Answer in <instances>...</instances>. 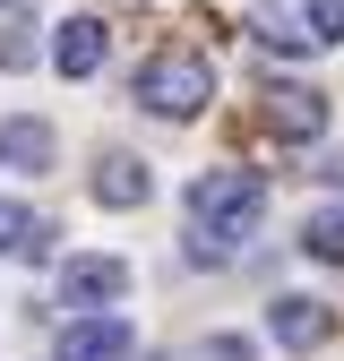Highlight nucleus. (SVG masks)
<instances>
[{"label":"nucleus","instance_id":"6e6552de","mask_svg":"<svg viewBox=\"0 0 344 361\" xmlns=\"http://www.w3.org/2000/svg\"><path fill=\"white\" fill-rule=\"evenodd\" d=\"M61 138H52V121H0V172H52Z\"/></svg>","mask_w":344,"mask_h":361},{"label":"nucleus","instance_id":"39448f33","mask_svg":"<svg viewBox=\"0 0 344 361\" xmlns=\"http://www.w3.org/2000/svg\"><path fill=\"white\" fill-rule=\"evenodd\" d=\"M52 361H129V319H112V310H86V319H69Z\"/></svg>","mask_w":344,"mask_h":361},{"label":"nucleus","instance_id":"f8f14e48","mask_svg":"<svg viewBox=\"0 0 344 361\" xmlns=\"http://www.w3.org/2000/svg\"><path fill=\"white\" fill-rule=\"evenodd\" d=\"M250 43H258V52H284V61H301V52H310V26H284V18L267 9V18L250 26Z\"/></svg>","mask_w":344,"mask_h":361},{"label":"nucleus","instance_id":"9b49d317","mask_svg":"<svg viewBox=\"0 0 344 361\" xmlns=\"http://www.w3.org/2000/svg\"><path fill=\"white\" fill-rule=\"evenodd\" d=\"M301 250L327 258V267H344V207H319L310 224H301Z\"/></svg>","mask_w":344,"mask_h":361},{"label":"nucleus","instance_id":"f03ea898","mask_svg":"<svg viewBox=\"0 0 344 361\" xmlns=\"http://www.w3.org/2000/svg\"><path fill=\"white\" fill-rule=\"evenodd\" d=\"M129 95H138L155 121H198V112L215 104V61H207V52H155Z\"/></svg>","mask_w":344,"mask_h":361},{"label":"nucleus","instance_id":"423d86ee","mask_svg":"<svg viewBox=\"0 0 344 361\" xmlns=\"http://www.w3.org/2000/svg\"><path fill=\"white\" fill-rule=\"evenodd\" d=\"M104 52H112V26H104V18H69V26H52V69H61V78H95Z\"/></svg>","mask_w":344,"mask_h":361},{"label":"nucleus","instance_id":"2eb2a0df","mask_svg":"<svg viewBox=\"0 0 344 361\" xmlns=\"http://www.w3.org/2000/svg\"><path fill=\"white\" fill-rule=\"evenodd\" d=\"M0 9H26V0H0Z\"/></svg>","mask_w":344,"mask_h":361},{"label":"nucleus","instance_id":"1a4fd4ad","mask_svg":"<svg viewBox=\"0 0 344 361\" xmlns=\"http://www.w3.org/2000/svg\"><path fill=\"white\" fill-rule=\"evenodd\" d=\"M147 190H155V180H147L138 155H104L95 164V207H147Z\"/></svg>","mask_w":344,"mask_h":361},{"label":"nucleus","instance_id":"4468645a","mask_svg":"<svg viewBox=\"0 0 344 361\" xmlns=\"http://www.w3.org/2000/svg\"><path fill=\"white\" fill-rule=\"evenodd\" d=\"M207 361H250V344H241V336H215V344H207Z\"/></svg>","mask_w":344,"mask_h":361},{"label":"nucleus","instance_id":"0eeeda50","mask_svg":"<svg viewBox=\"0 0 344 361\" xmlns=\"http://www.w3.org/2000/svg\"><path fill=\"white\" fill-rule=\"evenodd\" d=\"M327 327H336V319H327L310 293H284V301L267 310V336H276L284 353H319V344H327Z\"/></svg>","mask_w":344,"mask_h":361},{"label":"nucleus","instance_id":"7ed1b4c3","mask_svg":"<svg viewBox=\"0 0 344 361\" xmlns=\"http://www.w3.org/2000/svg\"><path fill=\"white\" fill-rule=\"evenodd\" d=\"M258 129H267L276 147H310V138H327V95L319 86H267Z\"/></svg>","mask_w":344,"mask_h":361},{"label":"nucleus","instance_id":"ddd939ff","mask_svg":"<svg viewBox=\"0 0 344 361\" xmlns=\"http://www.w3.org/2000/svg\"><path fill=\"white\" fill-rule=\"evenodd\" d=\"M310 43H344V0H310Z\"/></svg>","mask_w":344,"mask_h":361},{"label":"nucleus","instance_id":"f257e3e1","mask_svg":"<svg viewBox=\"0 0 344 361\" xmlns=\"http://www.w3.org/2000/svg\"><path fill=\"white\" fill-rule=\"evenodd\" d=\"M267 224V180L258 172H198L190 180V258L198 267H224L258 241Z\"/></svg>","mask_w":344,"mask_h":361},{"label":"nucleus","instance_id":"dca6fc26","mask_svg":"<svg viewBox=\"0 0 344 361\" xmlns=\"http://www.w3.org/2000/svg\"><path fill=\"white\" fill-rule=\"evenodd\" d=\"M138 361H164V353H138Z\"/></svg>","mask_w":344,"mask_h":361},{"label":"nucleus","instance_id":"20e7f679","mask_svg":"<svg viewBox=\"0 0 344 361\" xmlns=\"http://www.w3.org/2000/svg\"><path fill=\"white\" fill-rule=\"evenodd\" d=\"M129 293V258H69L61 267V301L78 310V319H86V310H112Z\"/></svg>","mask_w":344,"mask_h":361},{"label":"nucleus","instance_id":"9d476101","mask_svg":"<svg viewBox=\"0 0 344 361\" xmlns=\"http://www.w3.org/2000/svg\"><path fill=\"white\" fill-rule=\"evenodd\" d=\"M43 250H52V224L18 198H0V258H43Z\"/></svg>","mask_w":344,"mask_h":361}]
</instances>
